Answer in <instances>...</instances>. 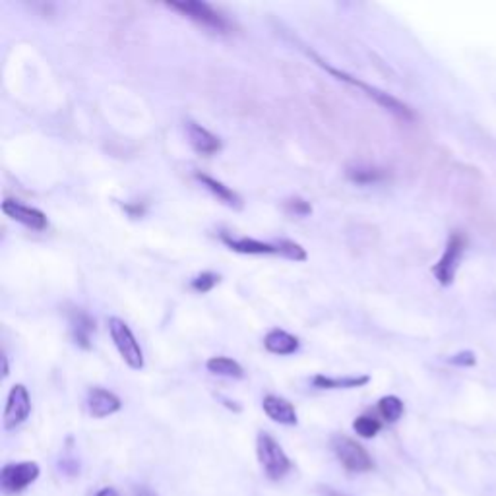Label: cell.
<instances>
[{"mask_svg":"<svg viewBox=\"0 0 496 496\" xmlns=\"http://www.w3.org/2000/svg\"><path fill=\"white\" fill-rule=\"evenodd\" d=\"M257 456L264 475L272 481L283 479L293 467L292 459H289L280 442H277L268 432H258Z\"/></svg>","mask_w":496,"mask_h":496,"instance_id":"6da1fadb","label":"cell"},{"mask_svg":"<svg viewBox=\"0 0 496 496\" xmlns=\"http://www.w3.org/2000/svg\"><path fill=\"white\" fill-rule=\"evenodd\" d=\"M332 450L337 462L349 474H369V471L374 469L370 454L357 440L345 437V434H335L332 439Z\"/></svg>","mask_w":496,"mask_h":496,"instance_id":"7a4b0ae2","label":"cell"},{"mask_svg":"<svg viewBox=\"0 0 496 496\" xmlns=\"http://www.w3.org/2000/svg\"><path fill=\"white\" fill-rule=\"evenodd\" d=\"M167 8H171L178 12V14L187 16L188 20L196 22L198 26L205 30H212L215 33L229 31V22L208 3H200V0H178V3H167Z\"/></svg>","mask_w":496,"mask_h":496,"instance_id":"3957f363","label":"cell"},{"mask_svg":"<svg viewBox=\"0 0 496 496\" xmlns=\"http://www.w3.org/2000/svg\"><path fill=\"white\" fill-rule=\"evenodd\" d=\"M109 334L118 351V355L132 370L144 369V351L140 344L136 342L135 334H132L130 326L120 318H109Z\"/></svg>","mask_w":496,"mask_h":496,"instance_id":"277c9868","label":"cell"},{"mask_svg":"<svg viewBox=\"0 0 496 496\" xmlns=\"http://www.w3.org/2000/svg\"><path fill=\"white\" fill-rule=\"evenodd\" d=\"M317 60H318V65H320L322 68H326V70L330 72V74H334V76H337L340 80H344V82L351 83V86H355V88L362 90V91H365V93L369 95V98H372L374 101L380 103L384 109H388V111H390V113H394L396 117L404 118V120H413V118H415L413 111H411V109H409L405 103H402L399 100L392 98L390 93H384V91H380V90H377V88L367 86V83H362V82H359L357 78L345 74V72H342V70H335V68L328 66V65H326L324 60H320V58H317Z\"/></svg>","mask_w":496,"mask_h":496,"instance_id":"5b68a950","label":"cell"},{"mask_svg":"<svg viewBox=\"0 0 496 496\" xmlns=\"http://www.w3.org/2000/svg\"><path fill=\"white\" fill-rule=\"evenodd\" d=\"M39 474L41 469L35 462L6 464L0 471V489L8 496H16L33 485L39 479Z\"/></svg>","mask_w":496,"mask_h":496,"instance_id":"8992f818","label":"cell"},{"mask_svg":"<svg viewBox=\"0 0 496 496\" xmlns=\"http://www.w3.org/2000/svg\"><path fill=\"white\" fill-rule=\"evenodd\" d=\"M464 252H466V237L459 231H456L450 235V239H448L444 254L432 268V274H434V277H437V282L440 285H444V287L452 285Z\"/></svg>","mask_w":496,"mask_h":496,"instance_id":"52a82bcc","label":"cell"},{"mask_svg":"<svg viewBox=\"0 0 496 496\" xmlns=\"http://www.w3.org/2000/svg\"><path fill=\"white\" fill-rule=\"evenodd\" d=\"M31 413V397L23 384H16L10 388L6 409H4V429L12 431L20 427Z\"/></svg>","mask_w":496,"mask_h":496,"instance_id":"ba28073f","label":"cell"},{"mask_svg":"<svg viewBox=\"0 0 496 496\" xmlns=\"http://www.w3.org/2000/svg\"><path fill=\"white\" fill-rule=\"evenodd\" d=\"M3 212L10 217V220L26 225L33 229V231H43V229H47V225H49L47 215L41 210L31 208V205H26L18 200H4Z\"/></svg>","mask_w":496,"mask_h":496,"instance_id":"9c48e42d","label":"cell"},{"mask_svg":"<svg viewBox=\"0 0 496 496\" xmlns=\"http://www.w3.org/2000/svg\"><path fill=\"white\" fill-rule=\"evenodd\" d=\"M187 136H188L192 150L204 157L215 155L222 150V140L215 135H212L210 130H205L202 125L195 123V120H188L187 123Z\"/></svg>","mask_w":496,"mask_h":496,"instance_id":"30bf717a","label":"cell"},{"mask_svg":"<svg viewBox=\"0 0 496 496\" xmlns=\"http://www.w3.org/2000/svg\"><path fill=\"white\" fill-rule=\"evenodd\" d=\"M262 407H264V413L268 415L274 422H280V425L295 427L299 422L295 405L292 402H287L285 397L274 396V394L265 396L264 402H262Z\"/></svg>","mask_w":496,"mask_h":496,"instance_id":"8fae6325","label":"cell"},{"mask_svg":"<svg viewBox=\"0 0 496 496\" xmlns=\"http://www.w3.org/2000/svg\"><path fill=\"white\" fill-rule=\"evenodd\" d=\"M88 411L90 415L95 419H105L109 415L117 413L123 407V402L120 397L113 392H109L105 388H91L88 392Z\"/></svg>","mask_w":496,"mask_h":496,"instance_id":"7c38bea8","label":"cell"},{"mask_svg":"<svg viewBox=\"0 0 496 496\" xmlns=\"http://www.w3.org/2000/svg\"><path fill=\"white\" fill-rule=\"evenodd\" d=\"M70 332H72V340H74L76 345L90 349L91 335L95 334V322L88 312L78 309L70 314Z\"/></svg>","mask_w":496,"mask_h":496,"instance_id":"4fadbf2b","label":"cell"},{"mask_svg":"<svg viewBox=\"0 0 496 496\" xmlns=\"http://www.w3.org/2000/svg\"><path fill=\"white\" fill-rule=\"evenodd\" d=\"M264 347L268 349L270 353L280 355V357L293 355V353H297V351H299V340H297L295 335L289 334V332L275 328V330L265 334Z\"/></svg>","mask_w":496,"mask_h":496,"instance_id":"5bb4252c","label":"cell"},{"mask_svg":"<svg viewBox=\"0 0 496 496\" xmlns=\"http://www.w3.org/2000/svg\"><path fill=\"white\" fill-rule=\"evenodd\" d=\"M222 239L229 248L239 254H282L280 243L270 245V243H262V240H257V239H248V237L233 239L229 235H223Z\"/></svg>","mask_w":496,"mask_h":496,"instance_id":"9a60e30c","label":"cell"},{"mask_svg":"<svg viewBox=\"0 0 496 496\" xmlns=\"http://www.w3.org/2000/svg\"><path fill=\"white\" fill-rule=\"evenodd\" d=\"M196 180H198V183H202L204 188H208L217 200H222L223 204H227L229 208L239 210L240 205H243V200H240V196L237 195V192L229 188V187H225L222 180H217V178L205 175V173H196Z\"/></svg>","mask_w":496,"mask_h":496,"instance_id":"2e32d148","label":"cell"},{"mask_svg":"<svg viewBox=\"0 0 496 496\" xmlns=\"http://www.w3.org/2000/svg\"><path fill=\"white\" fill-rule=\"evenodd\" d=\"M369 377L362 374V377H344V379H332L318 374V377L312 379V384L322 390H349V388H361V386L369 384Z\"/></svg>","mask_w":496,"mask_h":496,"instance_id":"e0dca14e","label":"cell"},{"mask_svg":"<svg viewBox=\"0 0 496 496\" xmlns=\"http://www.w3.org/2000/svg\"><path fill=\"white\" fill-rule=\"evenodd\" d=\"M205 369H208L212 374H217V377H225V379H243L245 370L239 365L237 361L229 359V357H212L208 362H205Z\"/></svg>","mask_w":496,"mask_h":496,"instance_id":"ac0fdd59","label":"cell"},{"mask_svg":"<svg viewBox=\"0 0 496 496\" xmlns=\"http://www.w3.org/2000/svg\"><path fill=\"white\" fill-rule=\"evenodd\" d=\"M379 413L386 422H397L404 415V402L397 396H384L379 402Z\"/></svg>","mask_w":496,"mask_h":496,"instance_id":"d6986e66","label":"cell"},{"mask_svg":"<svg viewBox=\"0 0 496 496\" xmlns=\"http://www.w3.org/2000/svg\"><path fill=\"white\" fill-rule=\"evenodd\" d=\"M353 429L361 439H374L380 432L382 425L379 419H374L370 415H361L353 421Z\"/></svg>","mask_w":496,"mask_h":496,"instance_id":"ffe728a7","label":"cell"},{"mask_svg":"<svg viewBox=\"0 0 496 496\" xmlns=\"http://www.w3.org/2000/svg\"><path fill=\"white\" fill-rule=\"evenodd\" d=\"M347 175H349L351 180H353V183H359V185L379 183V180L384 178V173L380 171V169H372V167H355V169H349Z\"/></svg>","mask_w":496,"mask_h":496,"instance_id":"44dd1931","label":"cell"},{"mask_svg":"<svg viewBox=\"0 0 496 496\" xmlns=\"http://www.w3.org/2000/svg\"><path fill=\"white\" fill-rule=\"evenodd\" d=\"M217 283H220V275L213 274V272H202L195 277V280L190 282V287L198 293H208Z\"/></svg>","mask_w":496,"mask_h":496,"instance_id":"7402d4cb","label":"cell"},{"mask_svg":"<svg viewBox=\"0 0 496 496\" xmlns=\"http://www.w3.org/2000/svg\"><path fill=\"white\" fill-rule=\"evenodd\" d=\"M280 248H282V257L295 260V262H305L307 260V252L300 245L293 243V240H280Z\"/></svg>","mask_w":496,"mask_h":496,"instance_id":"603a6c76","label":"cell"},{"mask_svg":"<svg viewBox=\"0 0 496 496\" xmlns=\"http://www.w3.org/2000/svg\"><path fill=\"white\" fill-rule=\"evenodd\" d=\"M287 210L295 213V215H309L312 212L310 208V204L305 202L302 198H293V200H289L287 202Z\"/></svg>","mask_w":496,"mask_h":496,"instance_id":"cb8c5ba5","label":"cell"},{"mask_svg":"<svg viewBox=\"0 0 496 496\" xmlns=\"http://www.w3.org/2000/svg\"><path fill=\"white\" fill-rule=\"evenodd\" d=\"M450 362L459 367H474L475 365V353H471V351H462V353H457L456 357L450 359Z\"/></svg>","mask_w":496,"mask_h":496,"instance_id":"d4e9b609","label":"cell"},{"mask_svg":"<svg viewBox=\"0 0 496 496\" xmlns=\"http://www.w3.org/2000/svg\"><path fill=\"white\" fill-rule=\"evenodd\" d=\"M132 496H157V494L152 489L140 485V487H135V491H132Z\"/></svg>","mask_w":496,"mask_h":496,"instance_id":"484cf974","label":"cell"},{"mask_svg":"<svg viewBox=\"0 0 496 496\" xmlns=\"http://www.w3.org/2000/svg\"><path fill=\"white\" fill-rule=\"evenodd\" d=\"M318 492H320V496H347V494L335 491L332 487H318Z\"/></svg>","mask_w":496,"mask_h":496,"instance_id":"4316f807","label":"cell"},{"mask_svg":"<svg viewBox=\"0 0 496 496\" xmlns=\"http://www.w3.org/2000/svg\"><path fill=\"white\" fill-rule=\"evenodd\" d=\"M95 496H120V494H118V491L113 489V487H105V489H101Z\"/></svg>","mask_w":496,"mask_h":496,"instance_id":"83f0119b","label":"cell"},{"mask_svg":"<svg viewBox=\"0 0 496 496\" xmlns=\"http://www.w3.org/2000/svg\"><path fill=\"white\" fill-rule=\"evenodd\" d=\"M3 377L4 379L8 377V359H6V355H3Z\"/></svg>","mask_w":496,"mask_h":496,"instance_id":"f1b7e54d","label":"cell"}]
</instances>
